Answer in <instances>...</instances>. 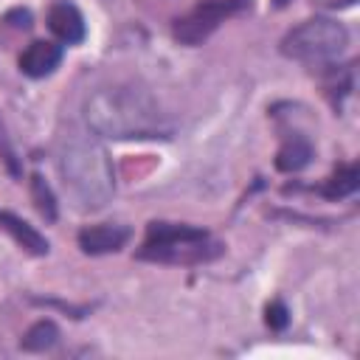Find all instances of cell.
I'll list each match as a JSON object with an SVG mask.
<instances>
[{"label": "cell", "instance_id": "6da1fadb", "mask_svg": "<svg viewBox=\"0 0 360 360\" xmlns=\"http://www.w3.org/2000/svg\"><path fill=\"white\" fill-rule=\"evenodd\" d=\"M87 127L107 138H158L169 132L166 115L158 101L138 84H107L98 87L84 104Z\"/></svg>", "mask_w": 360, "mask_h": 360}, {"label": "cell", "instance_id": "7a4b0ae2", "mask_svg": "<svg viewBox=\"0 0 360 360\" xmlns=\"http://www.w3.org/2000/svg\"><path fill=\"white\" fill-rule=\"evenodd\" d=\"M59 169L68 191L82 208H101L104 202H110L115 191L112 163L96 135L70 129L62 138Z\"/></svg>", "mask_w": 360, "mask_h": 360}, {"label": "cell", "instance_id": "3957f363", "mask_svg": "<svg viewBox=\"0 0 360 360\" xmlns=\"http://www.w3.org/2000/svg\"><path fill=\"white\" fill-rule=\"evenodd\" d=\"M217 253H219V245L200 228L152 222L146 228V239L138 250V259L163 262V264H197V262L214 259Z\"/></svg>", "mask_w": 360, "mask_h": 360}, {"label": "cell", "instance_id": "277c9868", "mask_svg": "<svg viewBox=\"0 0 360 360\" xmlns=\"http://www.w3.org/2000/svg\"><path fill=\"white\" fill-rule=\"evenodd\" d=\"M346 42H349V34L340 22L315 17V20L295 25L281 39V53L304 65H326L343 53Z\"/></svg>", "mask_w": 360, "mask_h": 360}, {"label": "cell", "instance_id": "5b68a950", "mask_svg": "<svg viewBox=\"0 0 360 360\" xmlns=\"http://www.w3.org/2000/svg\"><path fill=\"white\" fill-rule=\"evenodd\" d=\"M242 6V0H202L174 22V37L183 45H200L219 28V22H225Z\"/></svg>", "mask_w": 360, "mask_h": 360}, {"label": "cell", "instance_id": "8992f818", "mask_svg": "<svg viewBox=\"0 0 360 360\" xmlns=\"http://www.w3.org/2000/svg\"><path fill=\"white\" fill-rule=\"evenodd\" d=\"M62 62V48L48 39H34L22 53H20V70L31 79H42L56 70Z\"/></svg>", "mask_w": 360, "mask_h": 360}, {"label": "cell", "instance_id": "52a82bcc", "mask_svg": "<svg viewBox=\"0 0 360 360\" xmlns=\"http://www.w3.org/2000/svg\"><path fill=\"white\" fill-rule=\"evenodd\" d=\"M129 239V231L124 225H90L79 233V248L84 253H115L127 245Z\"/></svg>", "mask_w": 360, "mask_h": 360}, {"label": "cell", "instance_id": "ba28073f", "mask_svg": "<svg viewBox=\"0 0 360 360\" xmlns=\"http://www.w3.org/2000/svg\"><path fill=\"white\" fill-rule=\"evenodd\" d=\"M48 25H51V31H53L62 42H68V45L84 39V20H82V14H79V8H76L73 3H56V6H51V11H48Z\"/></svg>", "mask_w": 360, "mask_h": 360}, {"label": "cell", "instance_id": "9c48e42d", "mask_svg": "<svg viewBox=\"0 0 360 360\" xmlns=\"http://www.w3.org/2000/svg\"><path fill=\"white\" fill-rule=\"evenodd\" d=\"M0 225L14 236V242H20L28 253H37V256H42V253H48V242H45V236L42 233H37L28 222H22L20 217H14V214H8V211H0Z\"/></svg>", "mask_w": 360, "mask_h": 360}, {"label": "cell", "instance_id": "30bf717a", "mask_svg": "<svg viewBox=\"0 0 360 360\" xmlns=\"http://www.w3.org/2000/svg\"><path fill=\"white\" fill-rule=\"evenodd\" d=\"M309 158H312V146H309V141L301 138V135H292V138L284 141V146L278 149L276 166H278L281 172H298V169H304V166L309 163Z\"/></svg>", "mask_w": 360, "mask_h": 360}, {"label": "cell", "instance_id": "8fae6325", "mask_svg": "<svg viewBox=\"0 0 360 360\" xmlns=\"http://www.w3.org/2000/svg\"><path fill=\"white\" fill-rule=\"evenodd\" d=\"M56 338H59V329L51 321H39V323H34L25 332L22 349H28V352H45V349H51L56 343Z\"/></svg>", "mask_w": 360, "mask_h": 360}, {"label": "cell", "instance_id": "7c38bea8", "mask_svg": "<svg viewBox=\"0 0 360 360\" xmlns=\"http://www.w3.org/2000/svg\"><path fill=\"white\" fill-rule=\"evenodd\" d=\"M354 188H357V169H354V166H343V169H338V172L326 180L323 194H326L329 200H340V197L352 194Z\"/></svg>", "mask_w": 360, "mask_h": 360}, {"label": "cell", "instance_id": "4fadbf2b", "mask_svg": "<svg viewBox=\"0 0 360 360\" xmlns=\"http://www.w3.org/2000/svg\"><path fill=\"white\" fill-rule=\"evenodd\" d=\"M31 191H34V200H37L39 214L48 217V219H53L56 217V202H53V194H51V188L45 186V180L39 174L31 177Z\"/></svg>", "mask_w": 360, "mask_h": 360}, {"label": "cell", "instance_id": "5bb4252c", "mask_svg": "<svg viewBox=\"0 0 360 360\" xmlns=\"http://www.w3.org/2000/svg\"><path fill=\"white\" fill-rule=\"evenodd\" d=\"M287 321H290L287 307H284L281 301H273V304L267 307V326H270V329H284Z\"/></svg>", "mask_w": 360, "mask_h": 360}, {"label": "cell", "instance_id": "9a60e30c", "mask_svg": "<svg viewBox=\"0 0 360 360\" xmlns=\"http://www.w3.org/2000/svg\"><path fill=\"white\" fill-rule=\"evenodd\" d=\"M0 158H3L6 166L17 174V158H14V149H11V143H8V135H6V129H3V124H0Z\"/></svg>", "mask_w": 360, "mask_h": 360}, {"label": "cell", "instance_id": "2e32d148", "mask_svg": "<svg viewBox=\"0 0 360 360\" xmlns=\"http://www.w3.org/2000/svg\"><path fill=\"white\" fill-rule=\"evenodd\" d=\"M323 6H349V3H354V0H321Z\"/></svg>", "mask_w": 360, "mask_h": 360}]
</instances>
